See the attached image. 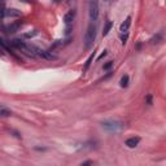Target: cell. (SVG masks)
I'll return each mask as SVG.
<instances>
[{
    "label": "cell",
    "mask_w": 166,
    "mask_h": 166,
    "mask_svg": "<svg viewBox=\"0 0 166 166\" xmlns=\"http://www.w3.org/2000/svg\"><path fill=\"white\" fill-rule=\"evenodd\" d=\"M96 33H97V22H90L87 27V31L85 35V47L86 49H90L95 43L96 39Z\"/></svg>",
    "instance_id": "obj_2"
},
{
    "label": "cell",
    "mask_w": 166,
    "mask_h": 166,
    "mask_svg": "<svg viewBox=\"0 0 166 166\" xmlns=\"http://www.w3.org/2000/svg\"><path fill=\"white\" fill-rule=\"evenodd\" d=\"M88 16L91 22H97L99 18V4L96 2H91L88 4Z\"/></svg>",
    "instance_id": "obj_4"
},
{
    "label": "cell",
    "mask_w": 166,
    "mask_h": 166,
    "mask_svg": "<svg viewBox=\"0 0 166 166\" xmlns=\"http://www.w3.org/2000/svg\"><path fill=\"white\" fill-rule=\"evenodd\" d=\"M128 81H130L128 75H123L121 78V87H127L128 86Z\"/></svg>",
    "instance_id": "obj_12"
},
{
    "label": "cell",
    "mask_w": 166,
    "mask_h": 166,
    "mask_svg": "<svg viewBox=\"0 0 166 166\" xmlns=\"http://www.w3.org/2000/svg\"><path fill=\"white\" fill-rule=\"evenodd\" d=\"M12 45H14L16 48H18L20 51H22L25 55L30 56V57H39L42 49L38 48V47H35L33 44H29V43H25V42H22L20 39H14L12 40Z\"/></svg>",
    "instance_id": "obj_1"
},
{
    "label": "cell",
    "mask_w": 166,
    "mask_h": 166,
    "mask_svg": "<svg viewBox=\"0 0 166 166\" xmlns=\"http://www.w3.org/2000/svg\"><path fill=\"white\" fill-rule=\"evenodd\" d=\"M74 17H75V12L74 10H69L68 13L64 16V22H65V26H66V34H70V31L73 30Z\"/></svg>",
    "instance_id": "obj_5"
},
{
    "label": "cell",
    "mask_w": 166,
    "mask_h": 166,
    "mask_svg": "<svg viewBox=\"0 0 166 166\" xmlns=\"http://www.w3.org/2000/svg\"><path fill=\"white\" fill-rule=\"evenodd\" d=\"M103 127L105 130H108L109 132H118L121 130H123L124 123L120 121H105L103 122Z\"/></svg>",
    "instance_id": "obj_3"
},
{
    "label": "cell",
    "mask_w": 166,
    "mask_h": 166,
    "mask_svg": "<svg viewBox=\"0 0 166 166\" xmlns=\"http://www.w3.org/2000/svg\"><path fill=\"white\" fill-rule=\"evenodd\" d=\"M20 23H14V25H10V26H7L5 27V30H7V33H14L17 29H18Z\"/></svg>",
    "instance_id": "obj_11"
},
{
    "label": "cell",
    "mask_w": 166,
    "mask_h": 166,
    "mask_svg": "<svg viewBox=\"0 0 166 166\" xmlns=\"http://www.w3.org/2000/svg\"><path fill=\"white\" fill-rule=\"evenodd\" d=\"M105 56H106V51H104V52L101 53V55H100V56L97 57V60H101V58H103V57H105Z\"/></svg>",
    "instance_id": "obj_15"
},
{
    "label": "cell",
    "mask_w": 166,
    "mask_h": 166,
    "mask_svg": "<svg viewBox=\"0 0 166 166\" xmlns=\"http://www.w3.org/2000/svg\"><path fill=\"white\" fill-rule=\"evenodd\" d=\"M130 25H131V16H127V18L122 22V25H121V27H120L121 34H126V33H128Z\"/></svg>",
    "instance_id": "obj_6"
},
{
    "label": "cell",
    "mask_w": 166,
    "mask_h": 166,
    "mask_svg": "<svg viewBox=\"0 0 166 166\" xmlns=\"http://www.w3.org/2000/svg\"><path fill=\"white\" fill-rule=\"evenodd\" d=\"M113 64H114L113 61H109V62H106V64L104 65V68H103V69H104V70H109L112 66H113Z\"/></svg>",
    "instance_id": "obj_14"
},
{
    "label": "cell",
    "mask_w": 166,
    "mask_h": 166,
    "mask_svg": "<svg viewBox=\"0 0 166 166\" xmlns=\"http://www.w3.org/2000/svg\"><path fill=\"white\" fill-rule=\"evenodd\" d=\"M139 143H140V138H139V136H136V138L134 136V138L127 139V140H126V143H124V144H126L128 148H135V147L138 145Z\"/></svg>",
    "instance_id": "obj_7"
},
{
    "label": "cell",
    "mask_w": 166,
    "mask_h": 166,
    "mask_svg": "<svg viewBox=\"0 0 166 166\" xmlns=\"http://www.w3.org/2000/svg\"><path fill=\"white\" fill-rule=\"evenodd\" d=\"M12 116V110L3 104H0V117H10Z\"/></svg>",
    "instance_id": "obj_8"
},
{
    "label": "cell",
    "mask_w": 166,
    "mask_h": 166,
    "mask_svg": "<svg viewBox=\"0 0 166 166\" xmlns=\"http://www.w3.org/2000/svg\"><path fill=\"white\" fill-rule=\"evenodd\" d=\"M127 39H128V33H126V34H121V40H122V44H123V45L127 43Z\"/></svg>",
    "instance_id": "obj_13"
},
{
    "label": "cell",
    "mask_w": 166,
    "mask_h": 166,
    "mask_svg": "<svg viewBox=\"0 0 166 166\" xmlns=\"http://www.w3.org/2000/svg\"><path fill=\"white\" fill-rule=\"evenodd\" d=\"M145 100H147V103H148V104H149V105L152 104V97L149 96V95H148V96H147V99H145Z\"/></svg>",
    "instance_id": "obj_16"
},
{
    "label": "cell",
    "mask_w": 166,
    "mask_h": 166,
    "mask_svg": "<svg viewBox=\"0 0 166 166\" xmlns=\"http://www.w3.org/2000/svg\"><path fill=\"white\" fill-rule=\"evenodd\" d=\"M112 27H113V22L108 20V21L105 22V25H104V30H103V35H104V37H106V35L109 34V31H110Z\"/></svg>",
    "instance_id": "obj_9"
},
{
    "label": "cell",
    "mask_w": 166,
    "mask_h": 166,
    "mask_svg": "<svg viewBox=\"0 0 166 166\" xmlns=\"http://www.w3.org/2000/svg\"><path fill=\"white\" fill-rule=\"evenodd\" d=\"M93 56H95V52H93V53H91V56L87 58V61H86V65H85V68H83V72H87V70H88V68H90V65L92 64Z\"/></svg>",
    "instance_id": "obj_10"
}]
</instances>
